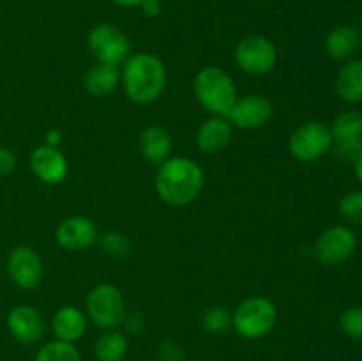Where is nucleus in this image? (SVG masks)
Instances as JSON below:
<instances>
[{"mask_svg": "<svg viewBox=\"0 0 362 361\" xmlns=\"http://www.w3.org/2000/svg\"><path fill=\"white\" fill-rule=\"evenodd\" d=\"M332 147H334V152L341 159H346V161H356L357 156L362 152V140L338 142V144H332Z\"/></svg>", "mask_w": 362, "mask_h": 361, "instance_id": "nucleus-29", "label": "nucleus"}, {"mask_svg": "<svg viewBox=\"0 0 362 361\" xmlns=\"http://www.w3.org/2000/svg\"><path fill=\"white\" fill-rule=\"evenodd\" d=\"M361 45V35L350 25L334 28L325 39V52L332 60H345L352 55Z\"/></svg>", "mask_w": 362, "mask_h": 361, "instance_id": "nucleus-20", "label": "nucleus"}, {"mask_svg": "<svg viewBox=\"0 0 362 361\" xmlns=\"http://www.w3.org/2000/svg\"><path fill=\"white\" fill-rule=\"evenodd\" d=\"M35 361H81V356L74 343L53 340L39 349V353L35 354Z\"/></svg>", "mask_w": 362, "mask_h": 361, "instance_id": "nucleus-23", "label": "nucleus"}, {"mask_svg": "<svg viewBox=\"0 0 362 361\" xmlns=\"http://www.w3.org/2000/svg\"><path fill=\"white\" fill-rule=\"evenodd\" d=\"M359 46H361V50H362V38H361V45Z\"/></svg>", "mask_w": 362, "mask_h": 361, "instance_id": "nucleus-36", "label": "nucleus"}, {"mask_svg": "<svg viewBox=\"0 0 362 361\" xmlns=\"http://www.w3.org/2000/svg\"><path fill=\"white\" fill-rule=\"evenodd\" d=\"M332 133L327 124L320 120H310L296 127L290 137L288 149L299 161H317L332 149Z\"/></svg>", "mask_w": 362, "mask_h": 361, "instance_id": "nucleus-6", "label": "nucleus"}, {"mask_svg": "<svg viewBox=\"0 0 362 361\" xmlns=\"http://www.w3.org/2000/svg\"><path fill=\"white\" fill-rule=\"evenodd\" d=\"M194 96L211 115L226 117L237 101V88L221 67H204L194 78Z\"/></svg>", "mask_w": 362, "mask_h": 361, "instance_id": "nucleus-3", "label": "nucleus"}, {"mask_svg": "<svg viewBox=\"0 0 362 361\" xmlns=\"http://www.w3.org/2000/svg\"><path fill=\"white\" fill-rule=\"evenodd\" d=\"M278 60L276 46L262 35H247L237 45L235 62L244 73L262 76L272 71Z\"/></svg>", "mask_w": 362, "mask_h": 361, "instance_id": "nucleus-8", "label": "nucleus"}, {"mask_svg": "<svg viewBox=\"0 0 362 361\" xmlns=\"http://www.w3.org/2000/svg\"><path fill=\"white\" fill-rule=\"evenodd\" d=\"M30 166L35 177L46 184H59L67 177V159L57 147L41 145L30 156Z\"/></svg>", "mask_w": 362, "mask_h": 361, "instance_id": "nucleus-14", "label": "nucleus"}, {"mask_svg": "<svg viewBox=\"0 0 362 361\" xmlns=\"http://www.w3.org/2000/svg\"><path fill=\"white\" fill-rule=\"evenodd\" d=\"M98 239V227L87 216H69L57 229V241L64 250L83 251Z\"/></svg>", "mask_w": 362, "mask_h": 361, "instance_id": "nucleus-12", "label": "nucleus"}, {"mask_svg": "<svg viewBox=\"0 0 362 361\" xmlns=\"http://www.w3.org/2000/svg\"><path fill=\"white\" fill-rule=\"evenodd\" d=\"M278 321V310L267 297L253 296L244 299L233 311V329L243 338L258 340L272 331Z\"/></svg>", "mask_w": 362, "mask_h": 361, "instance_id": "nucleus-4", "label": "nucleus"}, {"mask_svg": "<svg viewBox=\"0 0 362 361\" xmlns=\"http://www.w3.org/2000/svg\"><path fill=\"white\" fill-rule=\"evenodd\" d=\"M184 361H204V360H184Z\"/></svg>", "mask_w": 362, "mask_h": 361, "instance_id": "nucleus-35", "label": "nucleus"}, {"mask_svg": "<svg viewBox=\"0 0 362 361\" xmlns=\"http://www.w3.org/2000/svg\"><path fill=\"white\" fill-rule=\"evenodd\" d=\"M94 354L98 361H122L127 354V340L119 331H106L95 342Z\"/></svg>", "mask_w": 362, "mask_h": 361, "instance_id": "nucleus-22", "label": "nucleus"}, {"mask_svg": "<svg viewBox=\"0 0 362 361\" xmlns=\"http://www.w3.org/2000/svg\"><path fill=\"white\" fill-rule=\"evenodd\" d=\"M88 50L99 62L119 66L129 57V39L119 27L110 23L95 25L88 34Z\"/></svg>", "mask_w": 362, "mask_h": 361, "instance_id": "nucleus-7", "label": "nucleus"}, {"mask_svg": "<svg viewBox=\"0 0 362 361\" xmlns=\"http://www.w3.org/2000/svg\"><path fill=\"white\" fill-rule=\"evenodd\" d=\"M329 127H331L334 144L362 140V112L352 110V112L339 113Z\"/></svg>", "mask_w": 362, "mask_h": 361, "instance_id": "nucleus-21", "label": "nucleus"}, {"mask_svg": "<svg viewBox=\"0 0 362 361\" xmlns=\"http://www.w3.org/2000/svg\"><path fill=\"white\" fill-rule=\"evenodd\" d=\"M202 328L212 335H221L233 328V314H230L226 308L212 306L207 308L202 315Z\"/></svg>", "mask_w": 362, "mask_h": 361, "instance_id": "nucleus-24", "label": "nucleus"}, {"mask_svg": "<svg viewBox=\"0 0 362 361\" xmlns=\"http://www.w3.org/2000/svg\"><path fill=\"white\" fill-rule=\"evenodd\" d=\"M16 168V158L7 147H0V177L9 176Z\"/></svg>", "mask_w": 362, "mask_h": 361, "instance_id": "nucleus-30", "label": "nucleus"}, {"mask_svg": "<svg viewBox=\"0 0 362 361\" xmlns=\"http://www.w3.org/2000/svg\"><path fill=\"white\" fill-rule=\"evenodd\" d=\"M339 212L343 218L356 225H362V191H350L339 200Z\"/></svg>", "mask_w": 362, "mask_h": 361, "instance_id": "nucleus-26", "label": "nucleus"}, {"mask_svg": "<svg viewBox=\"0 0 362 361\" xmlns=\"http://www.w3.org/2000/svg\"><path fill=\"white\" fill-rule=\"evenodd\" d=\"M233 137V126L226 117L212 115L200 124L197 131V145L205 154H216L228 147Z\"/></svg>", "mask_w": 362, "mask_h": 361, "instance_id": "nucleus-15", "label": "nucleus"}, {"mask_svg": "<svg viewBox=\"0 0 362 361\" xmlns=\"http://www.w3.org/2000/svg\"><path fill=\"white\" fill-rule=\"evenodd\" d=\"M88 319L101 329H113L122 324L126 301L122 292L112 283H99L87 297Z\"/></svg>", "mask_w": 362, "mask_h": 361, "instance_id": "nucleus-5", "label": "nucleus"}, {"mask_svg": "<svg viewBox=\"0 0 362 361\" xmlns=\"http://www.w3.org/2000/svg\"><path fill=\"white\" fill-rule=\"evenodd\" d=\"M52 328L57 340L74 343L85 335V329H87V317H85V314L80 308L62 306L55 315H53Z\"/></svg>", "mask_w": 362, "mask_h": 361, "instance_id": "nucleus-16", "label": "nucleus"}, {"mask_svg": "<svg viewBox=\"0 0 362 361\" xmlns=\"http://www.w3.org/2000/svg\"><path fill=\"white\" fill-rule=\"evenodd\" d=\"M7 329L20 343H35L45 335V321L35 308L20 304L7 315Z\"/></svg>", "mask_w": 362, "mask_h": 361, "instance_id": "nucleus-13", "label": "nucleus"}, {"mask_svg": "<svg viewBox=\"0 0 362 361\" xmlns=\"http://www.w3.org/2000/svg\"><path fill=\"white\" fill-rule=\"evenodd\" d=\"M124 91L136 105L158 101L166 88V67L159 57L141 52L129 55L122 67Z\"/></svg>", "mask_w": 362, "mask_h": 361, "instance_id": "nucleus-2", "label": "nucleus"}, {"mask_svg": "<svg viewBox=\"0 0 362 361\" xmlns=\"http://www.w3.org/2000/svg\"><path fill=\"white\" fill-rule=\"evenodd\" d=\"M147 361H152V360H147Z\"/></svg>", "mask_w": 362, "mask_h": 361, "instance_id": "nucleus-37", "label": "nucleus"}, {"mask_svg": "<svg viewBox=\"0 0 362 361\" xmlns=\"http://www.w3.org/2000/svg\"><path fill=\"white\" fill-rule=\"evenodd\" d=\"M336 92L346 103L362 101V60L354 59L343 64L336 74Z\"/></svg>", "mask_w": 362, "mask_h": 361, "instance_id": "nucleus-19", "label": "nucleus"}, {"mask_svg": "<svg viewBox=\"0 0 362 361\" xmlns=\"http://www.w3.org/2000/svg\"><path fill=\"white\" fill-rule=\"evenodd\" d=\"M141 11H144L145 16L156 18L161 13V2H159V0H145V2L141 4Z\"/></svg>", "mask_w": 362, "mask_h": 361, "instance_id": "nucleus-31", "label": "nucleus"}, {"mask_svg": "<svg viewBox=\"0 0 362 361\" xmlns=\"http://www.w3.org/2000/svg\"><path fill=\"white\" fill-rule=\"evenodd\" d=\"M156 190L168 205H189L204 190V170L189 158H168L159 165L156 173Z\"/></svg>", "mask_w": 362, "mask_h": 361, "instance_id": "nucleus-1", "label": "nucleus"}, {"mask_svg": "<svg viewBox=\"0 0 362 361\" xmlns=\"http://www.w3.org/2000/svg\"><path fill=\"white\" fill-rule=\"evenodd\" d=\"M339 326L350 340L362 342V306L346 308L339 317Z\"/></svg>", "mask_w": 362, "mask_h": 361, "instance_id": "nucleus-25", "label": "nucleus"}, {"mask_svg": "<svg viewBox=\"0 0 362 361\" xmlns=\"http://www.w3.org/2000/svg\"><path fill=\"white\" fill-rule=\"evenodd\" d=\"M354 170H356L357 179H359L361 183H362V152H361L359 156H357L356 161H354Z\"/></svg>", "mask_w": 362, "mask_h": 361, "instance_id": "nucleus-34", "label": "nucleus"}, {"mask_svg": "<svg viewBox=\"0 0 362 361\" xmlns=\"http://www.w3.org/2000/svg\"><path fill=\"white\" fill-rule=\"evenodd\" d=\"M101 248L105 253L112 255V257H126L131 251V243L127 236L122 232H106L101 237Z\"/></svg>", "mask_w": 362, "mask_h": 361, "instance_id": "nucleus-27", "label": "nucleus"}, {"mask_svg": "<svg viewBox=\"0 0 362 361\" xmlns=\"http://www.w3.org/2000/svg\"><path fill=\"white\" fill-rule=\"evenodd\" d=\"M272 115V103L262 94H250L237 98L226 119L240 130H258Z\"/></svg>", "mask_w": 362, "mask_h": 361, "instance_id": "nucleus-11", "label": "nucleus"}, {"mask_svg": "<svg viewBox=\"0 0 362 361\" xmlns=\"http://www.w3.org/2000/svg\"><path fill=\"white\" fill-rule=\"evenodd\" d=\"M357 250V237L352 229L334 225L324 230L315 244V255L325 265H339L349 260Z\"/></svg>", "mask_w": 362, "mask_h": 361, "instance_id": "nucleus-9", "label": "nucleus"}, {"mask_svg": "<svg viewBox=\"0 0 362 361\" xmlns=\"http://www.w3.org/2000/svg\"><path fill=\"white\" fill-rule=\"evenodd\" d=\"M59 144H60L59 131H48V134H46V145H49V147H57Z\"/></svg>", "mask_w": 362, "mask_h": 361, "instance_id": "nucleus-32", "label": "nucleus"}, {"mask_svg": "<svg viewBox=\"0 0 362 361\" xmlns=\"http://www.w3.org/2000/svg\"><path fill=\"white\" fill-rule=\"evenodd\" d=\"M42 260L30 246H16L7 257V275L23 290L37 289L42 282Z\"/></svg>", "mask_w": 362, "mask_h": 361, "instance_id": "nucleus-10", "label": "nucleus"}, {"mask_svg": "<svg viewBox=\"0 0 362 361\" xmlns=\"http://www.w3.org/2000/svg\"><path fill=\"white\" fill-rule=\"evenodd\" d=\"M113 2L119 4V6H124V7H136V6H141L145 0H113Z\"/></svg>", "mask_w": 362, "mask_h": 361, "instance_id": "nucleus-33", "label": "nucleus"}, {"mask_svg": "<svg viewBox=\"0 0 362 361\" xmlns=\"http://www.w3.org/2000/svg\"><path fill=\"white\" fill-rule=\"evenodd\" d=\"M140 151L148 163L161 165L170 158L172 152V137L163 126L152 124L145 127L140 137Z\"/></svg>", "mask_w": 362, "mask_h": 361, "instance_id": "nucleus-17", "label": "nucleus"}, {"mask_svg": "<svg viewBox=\"0 0 362 361\" xmlns=\"http://www.w3.org/2000/svg\"><path fill=\"white\" fill-rule=\"evenodd\" d=\"M159 361H184V349L175 340H165L159 345Z\"/></svg>", "mask_w": 362, "mask_h": 361, "instance_id": "nucleus-28", "label": "nucleus"}, {"mask_svg": "<svg viewBox=\"0 0 362 361\" xmlns=\"http://www.w3.org/2000/svg\"><path fill=\"white\" fill-rule=\"evenodd\" d=\"M120 74L119 66H112V64L98 62L85 73V91L94 98H105L110 96L120 84Z\"/></svg>", "mask_w": 362, "mask_h": 361, "instance_id": "nucleus-18", "label": "nucleus"}]
</instances>
